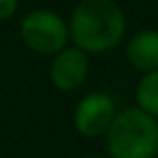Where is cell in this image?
Here are the masks:
<instances>
[{
  "mask_svg": "<svg viewBox=\"0 0 158 158\" xmlns=\"http://www.w3.org/2000/svg\"><path fill=\"white\" fill-rule=\"evenodd\" d=\"M124 12L112 0H82L74 8L68 34L84 52H106L122 40Z\"/></svg>",
  "mask_w": 158,
  "mask_h": 158,
  "instance_id": "cell-1",
  "label": "cell"
},
{
  "mask_svg": "<svg viewBox=\"0 0 158 158\" xmlns=\"http://www.w3.org/2000/svg\"><path fill=\"white\" fill-rule=\"evenodd\" d=\"M112 158H154L158 154V122L140 108L118 112L106 132Z\"/></svg>",
  "mask_w": 158,
  "mask_h": 158,
  "instance_id": "cell-2",
  "label": "cell"
},
{
  "mask_svg": "<svg viewBox=\"0 0 158 158\" xmlns=\"http://www.w3.org/2000/svg\"><path fill=\"white\" fill-rule=\"evenodd\" d=\"M20 34L28 48L38 54H58L66 46L68 26L50 10H34L22 20Z\"/></svg>",
  "mask_w": 158,
  "mask_h": 158,
  "instance_id": "cell-3",
  "label": "cell"
},
{
  "mask_svg": "<svg viewBox=\"0 0 158 158\" xmlns=\"http://www.w3.org/2000/svg\"><path fill=\"white\" fill-rule=\"evenodd\" d=\"M116 116L114 100L106 92H92L80 100L74 112V126L84 136L106 134Z\"/></svg>",
  "mask_w": 158,
  "mask_h": 158,
  "instance_id": "cell-4",
  "label": "cell"
},
{
  "mask_svg": "<svg viewBox=\"0 0 158 158\" xmlns=\"http://www.w3.org/2000/svg\"><path fill=\"white\" fill-rule=\"evenodd\" d=\"M88 74V58L80 48H62L50 66V78L60 90H74Z\"/></svg>",
  "mask_w": 158,
  "mask_h": 158,
  "instance_id": "cell-5",
  "label": "cell"
},
{
  "mask_svg": "<svg viewBox=\"0 0 158 158\" xmlns=\"http://www.w3.org/2000/svg\"><path fill=\"white\" fill-rule=\"evenodd\" d=\"M126 56L138 70H158V30H142L128 42Z\"/></svg>",
  "mask_w": 158,
  "mask_h": 158,
  "instance_id": "cell-6",
  "label": "cell"
},
{
  "mask_svg": "<svg viewBox=\"0 0 158 158\" xmlns=\"http://www.w3.org/2000/svg\"><path fill=\"white\" fill-rule=\"evenodd\" d=\"M138 108L150 116H158V70L148 72L136 86Z\"/></svg>",
  "mask_w": 158,
  "mask_h": 158,
  "instance_id": "cell-7",
  "label": "cell"
},
{
  "mask_svg": "<svg viewBox=\"0 0 158 158\" xmlns=\"http://www.w3.org/2000/svg\"><path fill=\"white\" fill-rule=\"evenodd\" d=\"M18 8V0H0V20H8Z\"/></svg>",
  "mask_w": 158,
  "mask_h": 158,
  "instance_id": "cell-8",
  "label": "cell"
},
{
  "mask_svg": "<svg viewBox=\"0 0 158 158\" xmlns=\"http://www.w3.org/2000/svg\"><path fill=\"white\" fill-rule=\"evenodd\" d=\"M86 158H102V156H86Z\"/></svg>",
  "mask_w": 158,
  "mask_h": 158,
  "instance_id": "cell-9",
  "label": "cell"
}]
</instances>
